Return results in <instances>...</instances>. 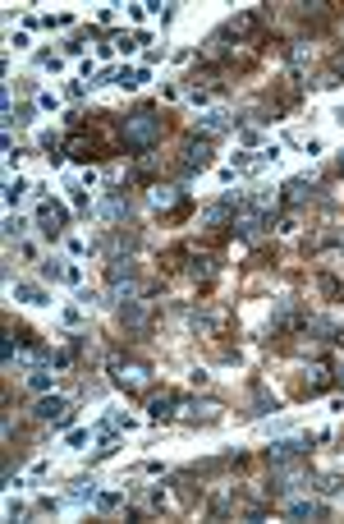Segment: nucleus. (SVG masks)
<instances>
[{"instance_id":"15","label":"nucleus","mask_w":344,"mask_h":524,"mask_svg":"<svg viewBox=\"0 0 344 524\" xmlns=\"http://www.w3.org/2000/svg\"><path fill=\"white\" fill-rule=\"evenodd\" d=\"M14 299H23V304H51V299H46V290H37V285H14Z\"/></svg>"},{"instance_id":"20","label":"nucleus","mask_w":344,"mask_h":524,"mask_svg":"<svg viewBox=\"0 0 344 524\" xmlns=\"http://www.w3.org/2000/svg\"><path fill=\"white\" fill-rule=\"evenodd\" d=\"M275 410V400H267V395H253V410H248V419H262V414H271Z\"/></svg>"},{"instance_id":"7","label":"nucleus","mask_w":344,"mask_h":524,"mask_svg":"<svg viewBox=\"0 0 344 524\" xmlns=\"http://www.w3.org/2000/svg\"><path fill=\"white\" fill-rule=\"evenodd\" d=\"M184 405V395H174V391H161V395H152L147 400V414H152L156 423H165V419H174V410Z\"/></svg>"},{"instance_id":"25","label":"nucleus","mask_w":344,"mask_h":524,"mask_svg":"<svg viewBox=\"0 0 344 524\" xmlns=\"http://www.w3.org/2000/svg\"><path fill=\"white\" fill-rule=\"evenodd\" d=\"M317 285H321V295H331V299H335V295H340V280H335V276H321V280H317Z\"/></svg>"},{"instance_id":"4","label":"nucleus","mask_w":344,"mask_h":524,"mask_svg":"<svg viewBox=\"0 0 344 524\" xmlns=\"http://www.w3.org/2000/svg\"><path fill=\"white\" fill-rule=\"evenodd\" d=\"M206 166H211V138H189V148H184V175L206 170Z\"/></svg>"},{"instance_id":"21","label":"nucleus","mask_w":344,"mask_h":524,"mask_svg":"<svg viewBox=\"0 0 344 524\" xmlns=\"http://www.w3.org/2000/svg\"><path fill=\"white\" fill-rule=\"evenodd\" d=\"M23 193H28V180H14V184H9V189H5V202H9V207H14V202L23 198Z\"/></svg>"},{"instance_id":"22","label":"nucleus","mask_w":344,"mask_h":524,"mask_svg":"<svg viewBox=\"0 0 344 524\" xmlns=\"http://www.w3.org/2000/svg\"><path fill=\"white\" fill-rule=\"evenodd\" d=\"M65 271H69V267H60V262H55V258H51V262H42V276H46V280H60Z\"/></svg>"},{"instance_id":"13","label":"nucleus","mask_w":344,"mask_h":524,"mask_svg":"<svg viewBox=\"0 0 344 524\" xmlns=\"http://www.w3.org/2000/svg\"><path fill=\"white\" fill-rule=\"evenodd\" d=\"M257 28H262V14H257V9H248V14H239V18L230 23V33H234V37H253Z\"/></svg>"},{"instance_id":"6","label":"nucleus","mask_w":344,"mask_h":524,"mask_svg":"<svg viewBox=\"0 0 344 524\" xmlns=\"http://www.w3.org/2000/svg\"><path fill=\"white\" fill-rule=\"evenodd\" d=\"M303 451H308V437H294V442H271V446H267V460H271V464H289V460H299Z\"/></svg>"},{"instance_id":"14","label":"nucleus","mask_w":344,"mask_h":524,"mask_svg":"<svg viewBox=\"0 0 344 524\" xmlns=\"http://www.w3.org/2000/svg\"><path fill=\"white\" fill-rule=\"evenodd\" d=\"M69 501H96V483H92V479H74V488H69Z\"/></svg>"},{"instance_id":"1","label":"nucleus","mask_w":344,"mask_h":524,"mask_svg":"<svg viewBox=\"0 0 344 524\" xmlns=\"http://www.w3.org/2000/svg\"><path fill=\"white\" fill-rule=\"evenodd\" d=\"M161 133H165V124H161V115L152 111V106H138V111H129L124 115V129H120V143L129 152H152L156 143H161Z\"/></svg>"},{"instance_id":"5","label":"nucleus","mask_w":344,"mask_h":524,"mask_svg":"<svg viewBox=\"0 0 344 524\" xmlns=\"http://www.w3.org/2000/svg\"><path fill=\"white\" fill-rule=\"evenodd\" d=\"M147 202H152L156 212L184 207V189H174V184H152V189H147Z\"/></svg>"},{"instance_id":"8","label":"nucleus","mask_w":344,"mask_h":524,"mask_svg":"<svg viewBox=\"0 0 344 524\" xmlns=\"http://www.w3.org/2000/svg\"><path fill=\"white\" fill-rule=\"evenodd\" d=\"M37 221H42V230L55 239L65 230V207H60V202H42V207H37Z\"/></svg>"},{"instance_id":"2","label":"nucleus","mask_w":344,"mask_h":524,"mask_svg":"<svg viewBox=\"0 0 344 524\" xmlns=\"http://www.w3.org/2000/svg\"><path fill=\"white\" fill-rule=\"evenodd\" d=\"M111 373H115V386H124V391H147L152 386V368L138 364V359H115Z\"/></svg>"},{"instance_id":"19","label":"nucleus","mask_w":344,"mask_h":524,"mask_svg":"<svg viewBox=\"0 0 344 524\" xmlns=\"http://www.w3.org/2000/svg\"><path fill=\"white\" fill-rule=\"evenodd\" d=\"M124 506V492H101L96 497V511H120Z\"/></svg>"},{"instance_id":"18","label":"nucleus","mask_w":344,"mask_h":524,"mask_svg":"<svg viewBox=\"0 0 344 524\" xmlns=\"http://www.w3.org/2000/svg\"><path fill=\"white\" fill-rule=\"evenodd\" d=\"M225 129H230L225 115H202V133H206V138H211V133H225Z\"/></svg>"},{"instance_id":"23","label":"nucleus","mask_w":344,"mask_h":524,"mask_svg":"<svg viewBox=\"0 0 344 524\" xmlns=\"http://www.w3.org/2000/svg\"><path fill=\"white\" fill-rule=\"evenodd\" d=\"M28 386H33V391H51V373H33Z\"/></svg>"},{"instance_id":"24","label":"nucleus","mask_w":344,"mask_h":524,"mask_svg":"<svg viewBox=\"0 0 344 524\" xmlns=\"http://www.w3.org/2000/svg\"><path fill=\"white\" fill-rule=\"evenodd\" d=\"M23 226H28L23 217H9V221H5V235H9V239H18V235H23Z\"/></svg>"},{"instance_id":"16","label":"nucleus","mask_w":344,"mask_h":524,"mask_svg":"<svg viewBox=\"0 0 344 524\" xmlns=\"http://www.w3.org/2000/svg\"><path fill=\"white\" fill-rule=\"evenodd\" d=\"M216 276V258H193V280H211Z\"/></svg>"},{"instance_id":"12","label":"nucleus","mask_w":344,"mask_h":524,"mask_svg":"<svg viewBox=\"0 0 344 524\" xmlns=\"http://www.w3.org/2000/svg\"><path fill=\"white\" fill-rule=\"evenodd\" d=\"M289 520H321L326 515V506H321V501H289Z\"/></svg>"},{"instance_id":"3","label":"nucleus","mask_w":344,"mask_h":524,"mask_svg":"<svg viewBox=\"0 0 344 524\" xmlns=\"http://www.w3.org/2000/svg\"><path fill=\"white\" fill-rule=\"evenodd\" d=\"M33 414L46 419V423H55V428H69V423H74V410H69V400H60V395H42Z\"/></svg>"},{"instance_id":"26","label":"nucleus","mask_w":344,"mask_h":524,"mask_svg":"<svg viewBox=\"0 0 344 524\" xmlns=\"http://www.w3.org/2000/svg\"><path fill=\"white\" fill-rule=\"evenodd\" d=\"M340 170H344V152H340Z\"/></svg>"},{"instance_id":"11","label":"nucleus","mask_w":344,"mask_h":524,"mask_svg":"<svg viewBox=\"0 0 344 524\" xmlns=\"http://www.w3.org/2000/svg\"><path fill=\"white\" fill-rule=\"evenodd\" d=\"M120 217H129V198H124V193H111V198L101 202V221H106V226H115Z\"/></svg>"},{"instance_id":"17","label":"nucleus","mask_w":344,"mask_h":524,"mask_svg":"<svg viewBox=\"0 0 344 524\" xmlns=\"http://www.w3.org/2000/svg\"><path fill=\"white\" fill-rule=\"evenodd\" d=\"M284 189H289V193H284V198H289V202H294V207H299V202H303V198H312V189H308V180H289V184H284Z\"/></svg>"},{"instance_id":"9","label":"nucleus","mask_w":344,"mask_h":524,"mask_svg":"<svg viewBox=\"0 0 344 524\" xmlns=\"http://www.w3.org/2000/svg\"><path fill=\"white\" fill-rule=\"evenodd\" d=\"M326 386H331V368L326 364H312L308 377H303V395H321Z\"/></svg>"},{"instance_id":"10","label":"nucleus","mask_w":344,"mask_h":524,"mask_svg":"<svg viewBox=\"0 0 344 524\" xmlns=\"http://www.w3.org/2000/svg\"><path fill=\"white\" fill-rule=\"evenodd\" d=\"M120 322L133 327V332H143V327H147V308L138 304V299H124V304H120Z\"/></svg>"}]
</instances>
